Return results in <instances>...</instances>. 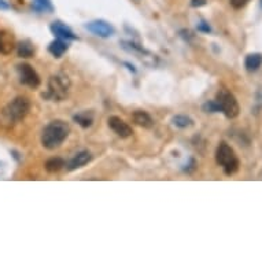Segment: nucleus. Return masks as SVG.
Wrapping results in <instances>:
<instances>
[{"label":"nucleus","instance_id":"nucleus-1","mask_svg":"<svg viewBox=\"0 0 262 262\" xmlns=\"http://www.w3.org/2000/svg\"><path fill=\"white\" fill-rule=\"evenodd\" d=\"M70 132L69 125L62 120H54L43 129L41 144L47 150H55L63 144Z\"/></svg>","mask_w":262,"mask_h":262},{"label":"nucleus","instance_id":"nucleus-2","mask_svg":"<svg viewBox=\"0 0 262 262\" xmlns=\"http://www.w3.org/2000/svg\"><path fill=\"white\" fill-rule=\"evenodd\" d=\"M215 161L220 166L224 169V172L228 176L235 174L239 170L241 166V161L237 158L236 152L233 151V148L228 143L221 142L215 150Z\"/></svg>","mask_w":262,"mask_h":262},{"label":"nucleus","instance_id":"nucleus-3","mask_svg":"<svg viewBox=\"0 0 262 262\" xmlns=\"http://www.w3.org/2000/svg\"><path fill=\"white\" fill-rule=\"evenodd\" d=\"M69 90V77L63 73H58L50 77V80H48V90L43 95V98L52 100V102H62V100L68 98Z\"/></svg>","mask_w":262,"mask_h":262},{"label":"nucleus","instance_id":"nucleus-4","mask_svg":"<svg viewBox=\"0 0 262 262\" xmlns=\"http://www.w3.org/2000/svg\"><path fill=\"white\" fill-rule=\"evenodd\" d=\"M29 110L30 100L25 96H17L2 110V117L9 124H17L28 116Z\"/></svg>","mask_w":262,"mask_h":262},{"label":"nucleus","instance_id":"nucleus-5","mask_svg":"<svg viewBox=\"0 0 262 262\" xmlns=\"http://www.w3.org/2000/svg\"><path fill=\"white\" fill-rule=\"evenodd\" d=\"M215 102L219 104L220 112L223 113L224 116L229 118V120H233L239 116L241 113V106H239V102H237L236 96L231 92V91L220 90L215 95Z\"/></svg>","mask_w":262,"mask_h":262},{"label":"nucleus","instance_id":"nucleus-6","mask_svg":"<svg viewBox=\"0 0 262 262\" xmlns=\"http://www.w3.org/2000/svg\"><path fill=\"white\" fill-rule=\"evenodd\" d=\"M17 72L19 74V81L24 85L29 86L32 90H37L41 84L39 73L36 72L29 63H21L17 66Z\"/></svg>","mask_w":262,"mask_h":262},{"label":"nucleus","instance_id":"nucleus-7","mask_svg":"<svg viewBox=\"0 0 262 262\" xmlns=\"http://www.w3.org/2000/svg\"><path fill=\"white\" fill-rule=\"evenodd\" d=\"M85 29L91 32L92 35L102 37V39L112 37L114 35V32H116L114 28L108 22L103 21V19H96V21L88 22V24H85Z\"/></svg>","mask_w":262,"mask_h":262},{"label":"nucleus","instance_id":"nucleus-8","mask_svg":"<svg viewBox=\"0 0 262 262\" xmlns=\"http://www.w3.org/2000/svg\"><path fill=\"white\" fill-rule=\"evenodd\" d=\"M107 124H108V128L112 129L117 136H120V138L122 139L130 138L132 134H134L132 128H130V126H129L124 120H121L120 117H117V116L108 117Z\"/></svg>","mask_w":262,"mask_h":262},{"label":"nucleus","instance_id":"nucleus-9","mask_svg":"<svg viewBox=\"0 0 262 262\" xmlns=\"http://www.w3.org/2000/svg\"><path fill=\"white\" fill-rule=\"evenodd\" d=\"M50 30H51V33L55 36L56 39L66 40V41H69V40H77V36L74 35L73 30L70 29L68 25H64L63 22H52L51 26H50Z\"/></svg>","mask_w":262,"mask_h":262},{"label":"nucleus","instance_id":"nucleus-10","mask_svg":"<svg viewBox=\"0 0 262 262\" xmlns=\"http://www.w3.org/2000/svg\"><path fill=\"white\" fill-rule=\"evenodd\" d=\"M91 159H92V155H91L90 151H80V152H77V154L74 155L73 158L69 161V163L66 165V166H68V170L73 172L76 169L82 168V166H85L86 163L90 162Z\"/></svg>","mask_w":262,"mask_h":262},{"label":"nucleus","instance_id":"nucleus-11","mask_svg":"<svg viewBox=\"0 0 262 262\" xmlns=\"http://www.w3.org/2000/svg\"><path fill=\"white\" fill-rule=\"evenodd\" d=\"M132 118H134V122L139 126H142L144 129H151L155 125L152 117L148 114L144 110H136V112L132 114Z\"/></svg>","mask_w":262,"mask_h":262},{"label":"nucleus","instance_id":"nucleus-12","mask_svg":"<svg viewBox=\"0 0 262 262\" xmlns=\"http://www.w3.org/2000/svg\"><path fill=\"white\" fill-rule=\"evenodd\" d=\"M68 48H69V44H68L66 40L56 39L50 43V46H48V52L52 56H55V58H62L64 52L68 51Z\"/></svg>","mask_w":262,"mask_h":262},{"label":"nucleus","instance_id":"nucleus-13","mask_svg":"<svg viewBox=\"0 0 262 262\" xmlns=\"http://www.w3.org/2000/svg\"><path fill=\"white\" fill-rule=\"evenodd\" d=\"M262 66V54L261 52H251L246 56L245 68L247 72H257Z\"/></svg>","mask_w":262,"mask_h":262},{"label":"nucleus","instance_id":"nucleus-14","mask_svg":"<svg viewBox=\"0 0 262 262\" xmlns=\"http://www.w3.org/2000/svg\"><path fill=\"white\" fill-rule=\"evenodd\" d=\"M14 36L7 32H0V54H10L14 50Z\"/></svg>","mask_w":262,"mask_h":262},{"label":"nucleus","instance_id":"nucleus-15","mask_svg":"<svg viewBox=\"0 0 262 262\" xmlns=\"http://www.w3.org/2000/svg\"><path fill=\"white\" fill-rule=\"evenodd\" d=\"M17 52L19 58H32L35 55V46L30 40H22L18 43Z\"/></svg>","mask_w":262,"mask_h":262},{"label":"nucleus","instance_id":"nucleus-16","mask_svg":"<svg viewBox=\"0 0 262 262\" xmlns=\"http://www.w3.org/2000/svg\"><path fill=\"white\" fill-rule=\"evenodd\" d=\"M32 9L37 14H51L54 11V5L51 0H33Z\"/></svg>","mask_w":262,"mask_h":262},{"label":"nucleus","instance_id":"nucleus-17","mask_svg":"<svg viewBox=\"0 0 262 262\" xmlns=\"http://www.w3.org/2000/svg\"><path fill=\"white\" fill-rule=\"evenodd\" d=\"M64 166H66V162H64V159L59 158V157H54V158H50L47 162H46V165H44V168H46V170H47L48 173L59 172V170H62Z\"/></svg>","mask_w":262,"mask_h":262},{"label":"nucleus","instance_id":"nucleus-18","mask_svg":"<svg viewBox=\"0 0 262 262\" xmlns=\"http://www.w3.org/2000/svg\"><path fill=\"white\" fill-rule=\"evenodd\" d=\"M73 120L74 122H77L82 128H90L92 122H94V114L91 112H81L73 116Z\"/></svg>","mask_w":262,"mask_h":262},{"label":"nucleus","instance_id":"nucleus-19","mask_svg":"<svg viewBox=\"0 0 262 262\" xmlns=\"http://www.w3.org/2000/svg\"><path fill=\"white\" fill-rule=\"evenodd\" d=\"M172 124L174 125L176 128L187 129V128H191V126H192L193 120L188 116H184V114H179V116L173 117Z\"/></svg>","mask_w":262,"mask_h":262},{"label":"nucleus","instance_id":"nucleus-20","mask_svg":"<svg viewBox=\"0 0 262 262\" xmlns=\"http://www.w3.org/2000/svg\"><path fill=\"white\" fill-rule=\"evenodd\" d=\"M202 110L205 113H219L220 107L215 100H207L206 103H203Z\"/></svg>","mask_w":262,"mask_h":262},{"label":"nucleus","instance_id":"nucleus-21","mask_svg":"<svg viewBox=\"0 0 262 262\" xmlns=\"http://www.w3.org/2000/svg\"><path fill=\"white\" fill-rule=\"evenodd\" d=\"M196 29H198V32H202V33H210L211 32V26L207 24V22L205 21H201L196 25Z\"/></svg>","mask_w":262,"mask_h":262},{"label":"nucleus","instance_id":"nucleus-22","mask_svg":"<svg viewBox=\"0 0 262 262\" xmlns=\"http://www.w3.org/2000/svg\"><path fill=\"white\" fill-rule=\"evenodd\" d=\"M231 2V5L235 7V9H242V7H245L247 3H249L250 0H229Z\"/></svg>","mask_w":262,"mask_h":262},{"label":"nucleus","instance_id":"nucleus-23","mask_svg":"<svg viewBox=\"0 0 262 262\" xmlns=\"http://www.w3.org/2000/svg\"><path fill=\"white\" fill-rule=\"evenodd\" d=\"M207 0H191V6L192 7H202V6L206 5Z\"/></svg>","mask_w":262,"mask_h":262},{"label":"nucleus","instance_id":"nucleus-24","mask_svg":"<svg viewBox=\"0 0 262 262\" xmlns=\"http://www.w3.org/2000/svg\"><path fill=\"white\" fill-rule=\"evenodd\" d=\"M11 9V5H10L9 2H6V0H0V11H3V10H10Z\"/></svg>","mask_w":262,"mask_h":262},{"label":"nucleus","instance_id":"nucleus-25","mask_svg":"<svg viewBox=\"0 0 262 262\" xmlns=\"http://www.w3.org/2000/svg\"><path fill=\"white\" fill-rule=\"evenodd\" d=\"M124 64H125V66H128V69L130 70V72H134V73H135V72H136V69H135V68H134V64L128 63V62H125Z\"/></svg>","mask_w":262,"mask_h":262},{"label":"nucleus","instance_id":"nucleus-26","mask_svg":"<svg viewBox=\"0 0 262 262\" xmlns=\"http://www.w3.org/2000/svg\"><path fill=\"white\" fill-rule=\"evenodd\" d=\"M261 6H262V0H261Z\"/></svg>","mask_w":262,"mask_h":262}]
</instances>
